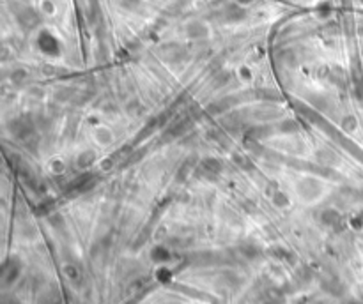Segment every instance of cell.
I'll list each match as a JSON object with an SVG mask.
<instances>
[{
	"mask_svg": "<svg viewBox=\"0 0 363 304\" xmlns=\"http://www.w3.org/2000/svg\"><path fill=\"white\" fill-rule=\"evenodd\" d=\"M66 272H67V278H69V279H76V278H78V272H76V269L73 267V265H67Z\"/></svg>",
	"mask_w": 363,
	"mask_h": 304,
	"instance_id": "obj_1",
	"label": "cell"
}]
</instances>
